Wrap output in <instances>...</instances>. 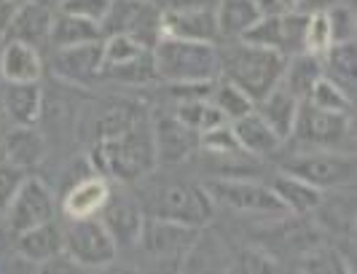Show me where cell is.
Wrapping results in <instances>:
<instances>
[{
  "instance_id": "cell-44",
  "label": "cell",
  "mask_w": 357,
  "mask_h": 274,
  "mask_svg": "<svg viewBox=\"0 0 357 274\" xmlns=\"http://www.w3.org/2000/svg\"><path fill=\"white\" fill-rule=\"evenodd\" d=\"M11 3H14V6H19V3H24V0H11Z\"/></svg>"
},
{
  "instance_id": "cell-41",
  "label": "cell",
  "mask_w": 357,
  "mask_h": 274,
  "mask_svg": "<svg viewBox=\"0 0 357 274\" xmlns=\"http://www.w3.org/2000/svg\"><path fill=\"white\" fill-rule=\"evenodd\" d=\"M306 3H314V8H325V6H331V3H336V0H304V6Z\"/></svg>"
},
{
  "instance_id": "cell-38",
  "label": "cell",
  "mask_w": 357,
  "mask_h": 274,
  "mask_svg": "<svg viewBox=\"0 0 357 274\" xmlns=\"http://www.w3.org/2000/svg\"><path fill=\"white\" fill-rule=\"evenodd\" d=\"M24 181V169H19L17 165H11V162H0V215H3V210H6V204L11 201V197L17 194L19 183Z\"/></svg>"
},
{
  "instance_id": "cell-30",
  "label": "cell",
  "mask_w": 357,
  "mask_h": 274,
  "mask_svg": "<svg viewBox=\"0 0 357 274\" xmlns=\"http://www.w3.org/2000/svg\"><path fill=\"white\" fill-rule=\"evenodd\" d=\"M151 49L135 40L129 36H121V33H110V36H102V75H107L116 68H124L129 62L140 59L143 54H148Z\"/></svg>"
},
{
  "instance_id": "cell-39",
  "label": "cell",
  "mask_w": 357,
  "mask_h": 274,
  "mask_svg": "<svg viewBox=\"0 0 357 274\" xmlns=\"http://www.w3.org/2000/svg\"><path fill=\"white\" fill-rule=\"evenodd\" d=\"M14 8L17 6L11 0H0V46L8 38V24H11V17H14Z\"/></svg>"
},
{
  "instance_id": "cell-15",
  "label": "cell",
  "mask_w": 357,
  "mask_h": 274,
  "mask_svg": "<svg viewBox=\"0 0 357 274\" xmlns=\"http://www.w3.org/2000/svg\"><path fill=\"white\" fill-rule=\"evenodd\" d=\"M100 220L105 223V229L110 231L116 248H135V245H140L145 215L137 201H132L124 194H119V197L110 194V199H107V204L100 213Z\"/></svg>"
},
{
  "instance_id": "cell-14",
  "label": "cell",
  "mask_w": 357,
  "mask_h": 274,
  "mask_svg": "<svg viewBox=\"0 0 357 274\" xmlns=\"http://www.w3.org/2000/svg\"><path fill=\"white\" fill-rule=\"evenodd\" d=\"M161 36L215 43L218 40L215 8H172V6H164L161 8Z\"/></svg>"
},
{
  "instance_id": "cell-1",
  "label": "cell",
  "mask_w": 357,
  "mask_h": 274,
  "mask_svg": "<svg viewBox=\"0 0 357 274\" xmlns=\"http://www.w3.org/2000/svg\"><path fill=\"white\" fill-rule=\"evenodd\" d=\"M156 146H153V132L143 124H132L119 135L100 137L91 151V165L94 172L116 178V181H137L148 175L156 167Z\"/></svg>"
},
{
  "instance_id": "cell-31",
  "label": "cell",
  "mask_w": 357,
  "mask_h": 274,
  "mask_svg": "<svg viewBox=\"0 0 357 274\" xmlns=\"http://www.w3.org/2000/svg\"><path fill=\"white\" fill-rule=\"evenodd\" d=\"M175 116H178L185 127L194 129L197 135H202V132H207V129H213L226 121L218 113V108L210 102V97H188V100H183Z\"/></svg>"
},
{
  "instance_id": "cell-16",
  "label": "cell",
  "mask_w": 357,
  "mask_h": 274,
  "mask_svg": "<svg viewBox=\"0 0 357 274\" xmlns=\"http://www.w3.org/2000/svg\"><path fill=\"white\" fill-rule=\"evenodd\" d=\"M110 194H113V188H110L105 175L89 172V175H84L81 181H75L65 191V197H62V213L68 215V220L100 215L102 207L107 204V199H110Z\"/></svg>"
},
{
  "instance_id": "cell-17",
  "label": "cell",
  "mask_w": 357,
  "mask_h": 274,
  "mask_svg": "<svg viewBox=\"0 0 357 274\" xmlns=\"http://www.w3.org/2000/svg\"><path fill=\"white\" fill-rule=\"evenodd\" d=\"M54 8L40 6L36 0H24L14 8V17L8 24V38L6 40H22L36 49L49 46V33H52Z\"/></svg>"
},
{
  "instance_id": "cell-23",
  "label": "cell",
  "mask_w": 357,
  "mask_h": 274,
  "mask_svg": "<svg viewBox=\"0 0 357 274\" xmlns=\"http://www.w3.org/2000/svg\"><path fill=\"white\" fill-rule=\"evenodd\" d=\"M271 191L277 194V199L282 201L285 213H293V215H309L314 213L322 204V191L309 185L306 181L296 178L282 169V175H277L274 183H271Z\"/></svg>"
},
{
  "instance_id": "cell-10",
  "label": "cell",
  "mask_w": 357,
  "mask_h": 274,
  "mask_svg": "<svg viewBox=\"0 0 357 274\" xmlns=\"http://www.w3.org/2000/svg\"><path fill=\"white\" fill-rule=\"evenodd\" d=\"M306 11H285V14H261L258 22L239 40L271 49L282 56L304 52Z\"/></svg>"
},
{
  "instance_id": "cell-26",
  "label": "cell",
  "mask_w": 357,
  "mask_h": 274,
  "mask_svg": "<svg viewBox=\"0 0 357 274\" xmlns=\"http://www.w3.org/2000/svg\"><path fill=\"white\" fill-rule=\"evenodd\" d=\"M261 17V8L255 0H218L215 6V22H218V38L239 40Z\"/></svg>"
},
{
  "instance_id": "cell-6",
  "label": "cell",
  "mask_w": 357,
  "mask_h": 274,
  "mask_svg": "<svg viewBox=\"0 0 357 274\" xmlns=\"http://www.w3.org/2000/svg\"><path fill=\"white\" fill-rule=\"evenodd\" d=\"M100 27L102 36L121 33L153 49V43L161 38V8L153 0H110Z\"/></svg>"
},
{
  "instance_id": "cell-24",
  "label": "cell",
  "mask_w": 357,
  "mask_h": 274,
  "mask_svg": "<svg viewBox=\"0 0 357 274\" xmlns=\"http://www.w3.org/2000/svg\"><path fill=\"white\" fill-rule=\"evenodd\" d=\"M231 129L236 143H239V151H245L250 156H268L282 146V140L268 129V124L255 113V108L245 113L242 119L231 121Z\"/></svg>"
},
{
  "instance_id": "cell-42",
  "label": "cell",
  "mask_w": 357,
  "mask_h": 274,
  "mask_svg": "<svg viewBox=\"0 0 357 274\" xmlns=\"http://www.w3.org/2000/svg\"><path fill=\"white\" fill-rule=\"evenodd\" d=\"M36 3H40V6H49V8H59V3H62V0H36Z\"/></svg>"
},
{
  "instance_id": "cell-37",
  "label": "cell",
  "mask_w": 357,
  "mask_h": 274,
  "mask_svg": "<svg viewBox=\"0 0 357 274\" xmlns=\"http://www.w3.org/2000/svg\"><path fill=\"white\" fill-rule=\"evenodd\" d=\"M107 8H110V0H62L59 3V11L89 19V22H97V24H102Z\"/></svg>"
},
{
  "instance_id": "cell-34",
  "label": "cell",
  "mask_w": 357,
  "mask_h": 274,
  "mask_svg": "<svg viewBox=\"0 0 357 274\" xmlns=\"http://www.w3.org/2000/svg\"><path fill=\"white\" fill-rule=\"evenodd\" d=\"M328 46H333V33L325 8L306 11V30H304V52L309 54H322Z\"/></svg>"
},
{
  "instance_id": "cell-8",
  "label": "cell",
  "mask_w": 357,
  "mask_h": 274,
  "mask_svg": "<svg viewBox=\"0 0 357 274\" xmlns=\"http://www.w3.org/2000/svg\"><path fill=\"white\" fill-rule=\"evenodd\" d=\"M54 215H56L54 191L40 178H27V175H24V181L19 183L17 194L11 197V201L3 210L6 229L14 237L27 231V229H33V226L54 220Z\"/></svg>"
},
{
  "instance_id": "cell-40",
  "label": "cell",
  "mask_w": 357,
  "mask_h": 274,
  "mask_svg": "<svg viewBox=\"0 0 357 274\" xmlns=\"http://www.w3.org/2000/svg\"><path fill=\"white\" fill-rule=\"evenodd\" d=\"M172 8H215L218 0H167Z\"/></svg>"
},
{
  "instance_id": "cell-13",
  "label": "cell",
  "mask_w": 357,
  "mask_h": 274,
  "mask_svg": "<svg viewBox=\"0 0 357 274\" xmlns=\"http://www.w3.org/2000/svg\"><path fill=\"white\" fill-rule=\"evenodd\" d=\"M197 234H199V229H194V226H185V223H178V220L153 215L151 220H145L140 242H143L145 250H148L151 256L180 258V256H185V250L194 248Z\"/></svg>"
},
{
  "instance_id": "cell-19",
  "label": "cell",
  "mask_w": 357,
  "mask_h": 274,
  "mask_svg": "<svg viewBox=\"0 0 357 274\" xmlns=\"http://www.w3.org/2000/svg\"><path fill=\"white\" fill-rule=\"evenodd\" d=\"M0 75L6 84H33L43 75L40 49L22 40H3L0 49Z\"/></svg>"
},
{
  "instance_id": "cell-18",
  "label": "cell",
  "mask_w": 357,
  "mask_h": 274,
  "mask_svg": "<svg viewBox=\"0 0 357 274\" xmlns=\"http://www.w3.org/2000/svg\"><path fill=\"white\" fill-rule=\"evenodd\" d=\"M153 132V146H156V159L159 162H183L194 153L199 146V135L191 127H185L178 116H164L156 121Z\"/></svg>"
},
{
  "instance_id": "cell-35",
  "label": "cell",
  "mask_w": 357,
  "mask_h": 274,
  "mask_svg": "<svg viewBox=\"0 0 357 274\" xmlns=\"http://www.w3.org/2000/svg\"><path fill=\"white\" fill-rule=\"evenodd\" d=\"M325 14H328V22H331V33H333V43H347V40H355V30H357V19H355V8L349 3H331L325 6Z\"/></svg>"
},
{
  "instance_id": "cell-32",
  "label": "cell",
  "mask_w": 357,
  "mask_h": 274,
  "mask_svg": "<svg viewBox=\"0 0 357 274\" xmlns=\"http://www.w3.org/2000/svg\"><path fill=\"white\" fill-rule=\"evenodd\" d=\"M210 102L218 108V113H220L229 124L236 121V119H242L245 113H250V110L255 108V102H252L250 97L239 89V86H234L231 81H226V78H223V84L213 86V91H210Z\"/></svg>"
},
{
  "instance_id": "cell-43",
  "label": "cell",
  "mask_w": 357,
  "mask_h": 274,
  "mask_svg": "<svg viewBox=\"0 0 357 274\" xmlns=\"http://www.w3.org/2000/svg\"><path fill=\"white\" fill-rule=\"evenodd\" d=\"M6 159V146H3V135H0V162Z\"/></svg>"
},
{
  "instance_id": "cell-4",
  "label": "cell",
  "mask_w": 357,
  "mask_h": 274,
  "mask_svg": "<svg viewBox=\"0 0 357 274\" xmlns=\"http://www.w3.org/2000/svg\"><path fill=\"white\" fill-rule=\"evenodd\" d=\"M282 169L320 191L349 188L357 175L355 156L349 151H331V148H317V151L301 153V156L290 159Z\"/></svg>"
},
{
  "instance_id": "cell-20",
  "label": "cell",
  "mask_w": 357,
  "mask_h": 274,
  "mask_svg": "<svg viewBox=\"0 0 357 274\" xmlns=\"http://www.w3.org/2000/svg\"><path fill=\"white\" fill-rule=\"evenodd\" d=\"M298 108H301V100H296L282 84H277L268 94H264V97L255 102V113L266 121L268 129H271L282 143L293 137L296 119H298Z\"/></svg>"
},
{
  "instance_id": "cell-21",
  "label": "cell",
  "mask_w": 357,
  "mask_h": 274,
  "mask_svg": "<svg viewBox=\"0 0 357 274\" xmlns=\"http://www.w3.org/2000/svg\"><path fill=\"white\" fill-rule=\"evenodd\" d=\"M17 253L27 264H49L56 256H65L62 226H56L54 220H46L40 226H33V229L17 234Z\"/></svg>"
},
{
  "instance_id": "cell-27",
  "label": "cell",
  "mask_w": 357,
  "mask_h": 274,
  "mask_svg": "<svg viewBox=\"0 0 357 274\" xmlns=\"http://www.w3.org/2000/svg\"><path fill=\"white\" fill-rule=\"evenodd\" d=\"M102 40V27L89 19L73 17L65 11H56L52 22V33H49V46L54 49H70L81 43H94Z\"/></svg>"
},
{
  "instance_id": "cell-11",
  "label": "cell",
  "mask_w": 357,
  "mask_h": 274,
  "mask_svg": "<svg viewBox=\"0 0 357 274\" xmlns=\"http://www.w3.org/2000/svg\"><path fill=\"white\" fill-rule=\"evenodd\" d=\"M210 199L220 201L239 213H261V215H282L285 207L271 191V185H261L252 181H231V178H218L204 185Z\"/></svg>"
},
{
  "instance_id": "cell-5",
  "label": "cell",
  "mask_w": 357,
  "mask_h": 274,
  "mask_svg": "<svg viewBox=\"0 0 357 274\" xmlns=\"http://www.w3.org/2000/svg\"><path fill=\"white\" fill-rule=\"evenodd\" d=\"M62 237H65V256L70 258L75 266L105 269L119 256V248L105 229V223L100 220V215L73 218L62 229Z\"/></svg>"
},
{
  "instance_id": "cell-9",
  "label": "cell",
  "mask_w": 357,
  "mask_h": 274,
  "mask_svg": "<svg viewBox=\"0 0 357 274\" xmlns=\"http://www.w3.org/2000/svg\"><path fill=\"white\" fill-rule=\"evenodd\" d=\"M293 135L304 146L341 151L352 140V113H333L314 108L312 102H301Z\"/></svg>"
},
{
  "instance_id": "cell-3",
  "label": "cell",
  "mask_w": 357,
  "mask_h": 274,
  "mask_svg": "<svg viewBox=\"0 0 357 274\" xmlns=\"http://www.w3.org/2000/svg\"><path fill=\"white\" fill-rule=\"evenodd\" d=\"M287 56L277 54L271 49L255 46L248 40H236L226 54L220 56V73L226 81L245 91L252 102H258L264 94L274 89L285 73Z\"/></svg>"
},
{
  "instance_id": "cell-28",
  "label": "cell",
  "mask_w": 357,
  "mask_h": 274,
  "mask_svg": "<svg viewBox=\"0 0 357 274\" xmlns=\"http://www.w3.org/2000/svg\"><path fill=\"white\" fill-rule=\"evenodd\" d=\"M322 78V59L320 54H309V52H298V54L287 56L285 73H282V86H285L296 100L304 102L309 97L312 86Z\"/></svg>"
},
{
  "instance_id": "cell-36",
  "label": "cell",
  "mask_w": 357,
  "mask_h": 274,
  "mask_svg": "<svg viewBox=\"0 0 357 274\" xmlns=\"http://www.w3.org/2000/svg\"><path fill=\"white\" fill-rule=\"evenodd\" d=\"M199 143H202L204 151L220 153V156H226V153H239V143H236V137H234V129L229 121H223V124H218V127L202 132V135H199Z\"/></svg>"
},
{
  "instance_id": "cell-7",
  "label": "cell",
  "mask_w": 357,
  "mask_h": 274,
  "mask_svg": "<svg viewBox=\"0 0 357 274\" xmlns=\"http://www.w3.org/2000/svg\"><path fill=\"white\" fill-rule=\"evenodd\" d=\"M213 204L207 188L197 183H167L156 191L153 215L185 223V226H204L213 218Z\"/></svg>"
},
{
  "instance_id": "cell-29",
  "label": "cell",
  "mask_w": 357,
  "mask_h": 274,
  "mask_svg": "<svg viewBox=\"0 0 357 274\" xmlns=\"http://www.w3.org/2000/svg\"><path fill=\"white\" fill-rule=\"evenodd\" d=\"M322 59V75L336 81L347 91H355V40L347 43H333L320 54Z\"/></svg>"
},
{
  "instance_id": "cell-25",
  "label": "cell",
  "mask_w": 357,
  "mask_h": 274,
  "mask_svg": "<svg viewBox=\"0 0 357 274\" xmlns=\"http://www.w3.org/2000/svg\"><path fill=\"white\" fill-rule=\"evenodd\" d=\"M3 146H6V162L17 165L19 169L40 165L46 156V140L36 129V124L8 129V135H3Z\"/></svg>"
},
{
  "instance_id": "cell-33",
  "label": "cell",
  "mask_w": 357,
  "mask_h": 274,
  "mask_svg": "<svg viewBox=\"0 0 357 274\" xmlns=\"http://www.w3.org/2000/svg\"><path fill=\"white\" fill-rule=\"evenodd\" d=\"M304 102H312L314 108L333 110V113H352V91H347L344 86H339L336 81H331L328 75H322L320 81L312 86L309 97Z\"/></svg>"
},
{
  "instance_id": "cell-12",
  "label": "cell",
  "mask_w": 357,
  "mask_h": 274,
  "mask_svg": "<svg viewBox=\"0 0 357 274\" xmlns=\"http://www.w3.org/2000/svg\"><path fill=\"white\" fill-rule=\"evenodd\" d=\"M52 70L73 86H91L102 75V40L81 43L70 49H54Z\"/></svg>"
},
{
  "instance_id": "cell-2",
  "label": "cell",
  "mask_w": 357,
  "mask_h": 274,
  "mask_svg": "<svg viewBox=\"0 0 357 274\" xmlns=\"http://www.w3.org/2000/svg\"><path fill=\"white\" fill-rule=\"evenodd\" d=\"M153 70L156 78L167 84H213L220 75V52L215 43L202 40H180L161 36L153 49Z\"/></svg>"
},
{
  "instance_id": "cell-22",
  "label": "cell",
  "mask_w": 357,
  "mask_h": 274,
  "mask_svg": "<svg viewBox=\"0 0 357 274\" xmlns=\"http://www.w3.org/2000/svg\"><path fill=\"white\" fill-rule=\"evenodd\" d=\"M3 113L14 127H33L43 116V91L40 84H6Z\"/></svg>"
}]
</instances>
